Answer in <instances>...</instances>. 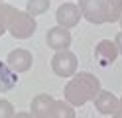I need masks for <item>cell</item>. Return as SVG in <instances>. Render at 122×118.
<instances>
[{
  "instance_id": "cell-1",
  "label": "cell",
  "mask_w": 122,
  "mask_h": 118,
  "mask_svg": "<svg viewBox=\"0 0 122 118\" xmlns=\"http://www.w3.org/2000/svg\"><path fill=\"white\" fill-rule=\"evenodd\" d=\"M98 92H101V81L89 71H79L77 75H73L63 89L65 100L71 106L87 104V102L97 98Z\"/></svg>"
},
{
  "instance_id": "cell-2",
  "label": "cell",
  "mask_w": 122,
  "mask_h": 118,
  "mask_svg": "<svg viewBox=\"0 0 122 118\" xmlns=\"http://www.w3.org/2000/svg\"><path fill=\"white\" fill-rule=\"evenodd\" d=\"M37 22L34 16H30L26 10H18L14 8L8 20V34L16 39H28L36 34Z\"/></svg>"
},
{
  "instance_id": "cell-3",
  "label": "cell",
  "mask_w": 122,
  "mask_h": 118,
  "mask_svg": "<svg viewBox=\"0 0 122 118\" xmlns=\"http://www.w3.org/2000/svg\"><path fill=\"white\" fill-rule=\"evenodd\" d=\"M77 67H79V59L71 49L55 51V55L51 57V69L61 79H71L73 75H77Z\"/></svg>"
},
{
  "instance_id": "cell-4",
  "label": "cell",
  "mask_w": 122,
  "mask_h": 118,
  "mask_svg": "<svg viewBox=\"0 0 122 118\" xmlns=\"http://www.w3.org/2000/svg\"><path fill=\"white\" fill-rule=\"evenodd\" d=\"M81 14L87 22L95 24H106V18H108V4L106 0H81L79 2Z\"/></svg>"
},
{
  "instance_id": "cell-5",
  "label": "cell",
  "mask_w": 122,
  "mask_h": 118,
  "mask_svg": "<svg viewBox=\"0 0 122 118\" xmlns=\"http://www.w3.org/2000/svg\"><path fill=\"white\" fill-rule=\"evenodd\" d=\"M55 20H57V26L65 28V30L75 28V26L83 20V14H81L79 4H73V2L61 4V6L57 8V12H55Z\"/></svg>"
},
{
  "instance_id": "cell-6",
  "label": "cell",
  "mask_w": 122,
  "mask_h": 118,
  "mask_svg": "<svg viewBox=\"0 0 122 118\" xmlns=\"http://www.w3.org/2000/svg\"><path fill=\"white\" fill-rule=\"evenodd\" d=\"M6 65H8L16 75L18 73H26V71H30L32 65H34V55L28 49H24V47H18V49H14V51L8 53Z\"/></svg>"
},
{
  "instance_id": "cell-7",
  "label": "cell",
  "mask_w": 122,
  "mask_h": 118,
  "mask_svg": "<svg viewBox=\"0 0 122 118\" xmlns=\"http://www.w3.org/2000/svg\"><path fill=\"white\" fill-rule=\"evenodd\" d=\"M71 41H73L71 31L65 30V28H61V26L51 28V30H47V34H45V43H47V47H51L53 51L69 49Z\"/></svg>"
},
{
  "instance_id": "cell-8",
  "label": "cell",
  "mask_w": 122,
  "mask_h": 118,
  "mask_svg": "<svg viewBox=\"0 0 122 118\" xmlns=\"http://www.w3.org/2000/svg\"><path fill=\"white\" fill-rule=\"evenodd\" d=\"M93 55H95V59H97V63L101 67H108V65H112L116 61V57L120 53H118V47H116V43L112 39H101L97 43Z\"/></svg>"
},
{
  "instance_id": "cell-9",
  "label": "cell",
  "mask_w": 122,
  "mask_h": 118,
  "mask_svg": "<svg viewBox=\"0 0 122 118\" xmlns=\"http://www.w3.org/2000/svg\"><path fill=\"white\" fill-rule=\"evenodd\" d=\"M53 104H55V98H53L51 94L40 92V94H36L32 98V102H30V112L34 114V118H49Z\"/></svg>"
},
{
  "instance_id": "cell-10",
  "label": "cell",
  "mask_w": 122,
  "mask_h": 118,
  "mask_svg": "<svg viewBox=\"0 0 122 118\" xmlns=\"http://www.w3.org/2000/svg\"><path fill=\"white\" fill-rule=\"evenodd\" d=\"M118 102H120V98H118L114 92L101 89V92H98L97 98H95V108H97L101 114L108 116V114H114V112L118 110Z\"/></svg>"
},
{
  "instance_id": "cell-11",
  "label": "cell",
  "mask_w": 122,
  "mask_h": 118,
  "mask_svg": "<svg viewBox=\"0 0 122 118\" xmlns=\"http://www.w3.org/2000/svg\"><path fill=\"white\" fill-rule=\"evenodd\" d=\"M16 83H18V75L14 73L6 63L0 61V89H2V92L12 91L14 87H16Z\"/></svg>"
},
{
  "instance_id": "cell-12",
  "label": "cell",
  "mask_w": 122,
  "mask_h": 118,
  "mask_svg": "<svg viewBox=\"0 0 122 118\" xmlns=\"http://www.w3.org/2000/svg\"><path fill=\"white\" fill-rule=\"evenodd\" d=\"M73 108L75 106H71L67 100H55L49 118H75V110Z\"/></svg>"
},
{
  "instance_id": "cell-13",
  "label": "cell",
  "mask_w": 122,
  "mask_h": 118,
  "mask_svg": "<svg viewBox=\"0 0 122 118\" xmlns=\"http://www.w3.org/2000/svg\"><path fill=\"white\" fill-rule=\"evenodd\" d=\"M49 0H26V12L30 16H40L43 12H47Z\"/></svg>"
},
{
  "instance_id": "cell-14",
  "label": "cell",
  "mask_w": 122,
  "mask_h": 118,
  "mask_svg": "<svg viewBox=\"0 0 122 118\" xmlns=\"http://www.w3.org/2000/svg\"><path fill=\"white\" fill-rule=\"evenodd\" d=\"M106 4H108V18H106V22L108 24L120 22V18H122V0H106Z\"/></svg>"
},
{
  "instance_id": "cell-15",
  "label": "cell",
  "mask_w": 122,
  "mask_h": 118,
  "mask_svg": "<svg viewBox=\"0 0 122 118\" xmlns=\"http://www.w3.org/2000/svg\"><path fill=\"white\" fill-rule=\"evenodd\" d=\"M12 10H14V6H10V4H6V2L0 4V36L8 31V20H10Z\"/></svg>"
},
{
  "instance_id": "cell-16",
  "label": "cell",
  "mask_w": 122,
  "mask_h": 118,
  "mask_svg": "<svg viewBox=\"0 0 122 118\" xmlns=\"http://www.w3.org/2000/svg\"><path fill=\"white\" fill-rule=\"evenodd\" d=\"M14 104L6 98H0V118H14Z\"/></svg>"
},
{
  "instance_id": "cell-17",
  "label": "cell",
  "mask_w": 122,
  "mask_h": 118,
  "mask_svg": "<svg viewBox=\"0 0 122 118\" xmlns=\"http://www.w3.org/2000/svg\"><path fill=\"white\" fill-rule=\"evenodd\" d=\"M114 43H116V47H118V53L122 55V31H118V34H116V37H114Z\"/></svg>"
},
{
  "instance_id": "cell-18",
  "label": "cell",
  "mask_w": 122,
  "mask_h": 118,
  "mask_svg": "<svg viewBox=\"0 0 122 118\" xmlns=\"http://www.w3.org/2000/svg\"><path fill=\"white\" fill-rule=\"evenodd\" d=\"M14 118H34V114L32 112H26V110H20V112L14 114Z\"/></svg>"
},
{
  "instance_id": "cell-19",
  "label": "cell",
  "mask_w": 122,
  "mask_h": 118,
  "mask_svg": "<svg viewBox=\"0 0 122 118\" xmlns=\"http://www.w3.org/2000/svg\"><path fill=\"white\" fill-rule=\"evenodd\" d=\"M112 118H122V108H118V110H116V112H114V114H112Z\"/></svg>"
},
{
  "instance_id": "cell-20",
  "label": "cell",
  "mask_w": 122,
  "mask_h": 118,
  "mask_svg": "<svg viewBox=\"0 0 122 118\" xmlns=\"http://www.w3.org/2000/svg\"><path fill=\"white\" fill-rule=\"evenodd\" d=\"M118 108H122V97H120V102H118Z\"/></svg>"
},
{
  "instance_id": "cell-21",
  "label": "cell",
  "mask_w": 122,
  "mask_h": 118,
  "mask_svg": "<svg viewBox=\"0 0 122 118\" xmlns=\"http://www.w3.org/2000/svg\"><path fill=\"white\" fill-rule=\"evenodd\" d=\"M118 24H120V28H122V18H120V22H118Z\"/></svg>"
},
{
  "instance_id": "cell-22",
  "label": "cell",
  "mask_w": 122,
  "mask_h": 118,
  "mask_svg": "<svg viewBox=\"0 0 122 118\" xmlns=\"http://www.w3.org/2000/svg\"><path fill=\"white\" fill-rule=\"evenodd\" d=\"M2 2H4V0H0V4H2Z\"/></svg>"
},
{
  "instance_id": "cell-23",
  "label": "cell",
  "mask_w": 122,
  "mask_h": 118,
  "mask_svg": "<svg viewBox=\"0 0 122 118\" xmlns=\"http://www.w3.org/2000/svg\"><path fill=\"white\" fill-rule=\"evenodd\" d=\"M0 92H2V89H0Z\"/></svg>"
},
{
  "instance_id": "cell-24",
  "label": "cell",
  "mask_w": 122,
  "mask_h": 118,
  "mask_svg": "<svg viewBox=\"0 0 122 118\" xmlns=\"http://www.w3.org/2000/svg\"><path fill=\"white\" fill-rule=\"evenodd\" d=\"M79 2H81V0H79Z\"/></svg>"
}]
</instances>
